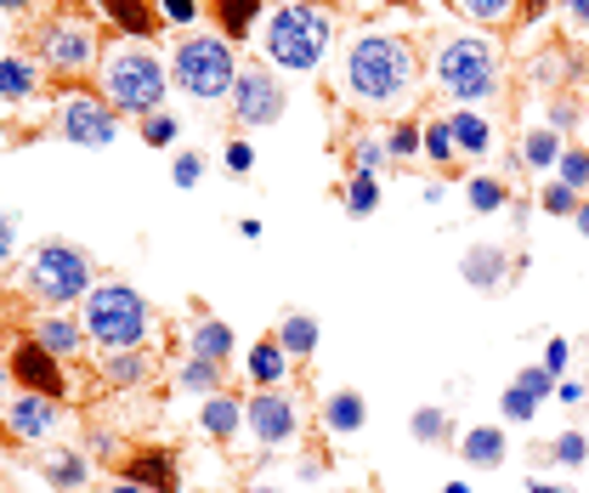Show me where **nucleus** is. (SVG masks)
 I'll return each instance as SVG.
<instances>
[{
    "label": "nucleus",
    "mask_w": 589,
    "mask_h": 493,
    "mask_svg": "<svg viewBox=\"0 0 589 493\" xmlns=\"http://www.w3.org/2000/svg\"><path fill=\"white\" fill-rule=\"evenodd\" d=\"M572 222H578V233L589 238V205H578V216H572Z\"/></svg>",
    "instance_id": "nucleus-53"
},
{
    "label": "nucleus",
    "mask_w": 589,
    "mask_h": 493,
    "mask_svg": "<svg viewBox=\"0 0 589 493\" xmlns=\"http://www.w3.org/2000/svg\"><path fill=\"white\" fill-rule=\"evenodd\" d=\"M545 12H550V0H521V23H538Z\"/></svg>",
    "instance_id": "nucleus-50"
},
{
    "label": "nucleus",
    "mask_w": 589,
    "mask_h": 493,
    "mask_svg": "<svg viewBox=\"0 0 589 493\" xmlns=\"http://www.w3.org/2000/svg\"><path fill=\"white\" fill-rule=\"evenodd\" d=\"M425 154H431L436 165H454L459 142H454V125H448V120H431V125H425Z\"/></svg>",
    "instance_id": "nucleus-32"
},
{
    "label": "nucleus",
    "mask_w": 589,
    "mask_h": 493,
    "mask_svg": "<svg viewBox=\"0 0 589 493\" xmlns=\"http://www.w3.org/2000/svg\"><path fill=\"white\" fill-rule=\"evenodd\" d=\"M29 289L40 295V301L52 307H69V301H85V295L96 289L91 284V256L74 250V244H40L34 261H29Z\"/></svg>",
    "instance_id": "nucleus-7"
},
{
    "label": "nucleus",
    "mask_w": 589,
    "mask_h": 493,
    "mask_svg": "<svg viewBox=\"0 0 589 493\" xmlns=\"http://www.w3.org/2000/svg\"><path fill=\"white\" fill-rule=\"evenodd\" d=\"M556 398H561V403H578V398H583V386H578V380H561V386H556Z\"/></svg>",
    "instance_id": "nucleus-51"
},
{
    "label": "nucleus",
    "mask_w": 589,
    "mask_h": 493,
    "mask_svg": "<svg viewBox=\"0 0 589 493\" xmlns=\"http://www.w3.org/2000/svg\"><path fill=\"white\" fill-rule=\"evenodd\" d=\"M34 340H40V347L52 352V358H74L80 340H85V329H80L74 318H45V323L34 329Z\"/></svg>",
    "instance_id": "nucleus-23"
},
{
    "label": "nucleus",
    "mask_w": 589,
    "mask_h": 493,
    "mask_svg": "<svg viewBox=\"0 0 589 493\" xmlns=\"http://www.w3.org/2000/svg\"><path fill=\"white\" fill-rule=\"evenodd\" d=\"M436 80H442V91H448V96H459V103H482V96H494L499 91L494 45L476 40V34H454L436 52Z\"/></svg>",
    "instance_id": "nucleus-5"
},
{
    "label": "nucleus",
    "mask_w": 589,
    "mask_h": 493,
    "mask_svg": "<svg viewBox=\"0 0 589 493\" xmlns=\"http://www.w3.org/2000/svg\"><path fill=\"white\" fill-rule=\"evenodd\" d=\"M385 154L391 160H409V154H425V125H397L385 136Z\"/></svg>",
    "instance_id": "nucleus-36"
},
{
    "label": "nucleus",
    "mask_w": 589,
    "mask_h": 493,
    "mask_svg": "<svg viewBox=\"0 0 589 493\" xmlns=\"http://www.w3.org/2000/svg\"><path fill=\"white\" fill-rule=\"evenodd\" d=\"M261 18V0H216V23H221V40H250Z\"/></svg>",
    "instance_id": "nucleus-21"
},
{
    "label": "nucleus",
    "mask_w": 589,
    "mask_h": 493,
    "mask_svg": "<svg viewBox=\"0 0 589 493\" xmlns=\"http://www.w3.org/2000/svg\"><path fill=\"white\" fill-rule=\"evenodd\" d=\"M29 7V0H0V12H23Z\"/></svg>",
    "instance_id": "nucleus-55"
},
{
    "label": "nucleus",
    "mask_w": 589,
    "mask_h": 493,
    "mask_svg": "<svg viewBox=\"0 0 589 493\" xmlns=\"http://www.w3.org/2000/svg\"><path fill=\"white\" fill-rule=\"evenodd\" d=\"M459 273H465V284H476V289H499V284L510 278V256L499 250V244H476V250H465Z\"/></svg>",
    "instance_id": "nucleus-14"
},
{
    "label": "nucleus",
    "mask_w": 589,
    "mask_h": 493,
    "mask_svg": "<svg viewBox=\"0 0 589 493\" xmlns=\"http://www.w3.org/2000/svg\"><path fill=\"white\" fill-rule=\"evenodd\" d=\"M232 347H238V340H232V329L221 318H199V323H193V358H210V363L227 369Z\"/></svg>",
    "instance_id": "nucleus-18"
},
{
    "label": "nucleus",
    "mask_w": 589,
    "mask_h": 493,
    "mask_svg": "<svg viewBox=\"0 0 589 493\" xmlns=\"http://www.w3.org/2000/svg\"><path fill=\"white\" fill-rule=\"evenodd\" d=\"M114 109L108 103H96V96H69V109H63V136L80 142V147H108L114 142Z\"/></svg>",
    "instance_id": "nucleus-11"
},
{
    "label": "nucleus",
    "mask_w": 589,
    "mask_h": 493,
    "mask_svg": "<svg viewBox=\"0 0 589 493\" xmlns=\"http://www.w3.org/2000/svg\"><path fill=\"white\" fill-rule=\"evenodd\" d=\"M538 205H545L550 216H578V205H583V199H578V193H572L567 182H545V193H538Z\"/></svg>",
    "instance_id": "nucleus-37"
},
{
    "label": "nucleus",
    "mask_w": 589,
    "mask_h": 493,
    "mask_svg": "<svg viewBox=\"0 0 589 493\" xmlns=\"http://www.w3.org/2000/svg\"><path fill=\"white\" fill-rule=\"evenodd\" d=\"M363 420H369V409H363L358 391H334V398L323 403V425H329L334 436H352V431H363Z\"/></svg>",
    "instance_id": "nucleus-20"
},
{
    "label": "nucleus",
    "mask_w": 589,
    "mask_h": 493,
    "mask_svg": "<svg viewBox=\"0 0 589 493\" xmlns=\"http://www.w3.org/2000/svg\"><path fill=\"white\" fill-rule=\"evenodd\" d=\"M516 386H521V391H533V398H538V403H545V398H556V374H550L545 363H533V369H521V374H516Z\"/></svg>",
    "instance_id": "nucleus-42"
},
{
    "label": "nucleus",
    "mask_w": 589,
    "mask_h": 493,
    "mask_svg": "<svg viewBox=\"0 0 589 493\" xmlns=\"http://www.w3.org/2000/svg\"><path fill=\"white\" fill-rule=\"evenodd\" d=\"M103 85H108L114 114H142V120H147V114H159V103H165V69H159L154 52H142V45L108 58Z\"/></svg>",
    "instance_id": "nucleus-6"
},
{
    "label": "nucleus",
    "mask_w": 589,
    "mask_h": 493,
    "mask_svg": "<svg viewBox=\"0 0 589 493\" xmlns=\"http://www.w3.org/2000/svg\"><path fill=\"white\" fill-rule=\"evenodd\" d=\"M103 380H108V386H136V380H147V352H142V347L108 352V358H103Z\"/></svg>",
    "instance_id": "nucleus-26"
},
{
    "label": "nucleus",
    "mask_w": 589,
    "mask_h": 493,
    "mask_svg": "<svg viewBox=\"0 0 589 493\" xmlns=\"http://www.w3.org/2000/svg\"><path fill=\"white\" fill-rule=\"evenodd\" d=\"M414 80H420L414 45L397 34H363L347 58V91L363 109H403L414 96Z\"/></svg>",
    "instance_id": "nucleus-1"
},
{
    "label": "nucleus",
    "mask_w": 589,
    "mask_h": 493,
    "mask_svg": "<svg viewBox=\"0 0 589 493\" xmlns=\"http://www.w3.org/2000/svg\"><path fill=\"white\" fill-rule=\"evenodd\" d=\"M250 493H278V487H250Z\"/></svg>",
    "instance_id": "nucleus-59"
},
{
    "label": "nucleus",
    "mask_w": 589,
    "mask_h": 493,
    "mask_svg": "<svg viewBox=\"0 0 589 493\" xmlns=\"http://www.w3.org/2000/svg\"><path fill=\"white\" fill-rule=\"evenodd\" d=\"M572 125H578V109L572 103H556L550 109V131H572Z\"/></svg>",
    "instance_id": "nucleus-49"
},
{
    "label": "nucleus",
    "mask_w": 589,
    "mask_h": 493,
    "mask_svg": "<svg viewBox=\"0 0 589 493\" xmlns=\"http://www.w3.org/2000/svg\"><path fill=\"white\" fill-rule=\"evenodd\" d=\"M561 147H567V142H561V131H550V125H545V131H527V142H521V160H527L533 171H556Z\"/></svg>",
    "instance_id": "nucleus-25"
},
{
    "label": "nucleus",
    "mask_w": 589,
    "mask_h": 493,
    "mask_svg": "<svg viewBox=\"0 0 589 493\" xmlns=\"http://www.w3.org/2000/svg\"><path fill=\"white\" fill-rule=\"evenodd\" d=\"M12 250H18V227H12V216L0 210V267L12 261Z\"/></svg>",
    "instance_id": "nucleus-47"
},
{
    "label": "nucleus",
    "mask_w": 589,
    "mask_h": 493,
    "mask_svg": "<svg viewBox=\"0 0 589 493\" xmlns=\"http://www.w3.org/2000/svg\"><path fill=\"white\" fill-rule=\"evenodd\" d=\"M34 85L40 80H34V63L29 58H7V63H0V96H7V103H23Z\"/></svg>",
    "instance_id": "nucleus-28"
},
{
    "label": "nucleus",
    "mask_w": 589,
    "mask_h": 493,
    "mask_svg": "<svg viewBox=\"0 0 589 493\" xmlns=\"http://www.w3.org/2000/svg\"><path fill=\"white\" fill-rule=\"evenodd\" d=\"M556 182H567L572 193H589V147H561V160H556Z\"/></svg>",
    "instance_id": "nucleus-31"
},
{
    "label": "nucleus",
    "mask_w": 589,
    "mask_h": 493,
    "mask_svg": "<svg viewBox=\"0 0 589 493\" xmlns=\"http://www.w3.org/2000/svg\"><path fill=\"white\" fill-rule=\"evenodd\" d=\"M550 460H556V465H567V471H572V465H583V460H589V436H583V431H561V436L550 442Z\"/></svg>",
    "instance_id": "nucleus-35"
},
{
    "label": "nucleus",
    "mask_w": 589,
    "mask_h": 493,
    "mask_svg": "<svg viewBox=\"0 0 589 493\" xmlns=\"http://www.w3.org/2000/svg\"><path fill=\"white\" fill-rule=\"evenodd\" d=\"M465 199H471V210H505V205H510V193H505L494 176H471Z\"/></svg>",
    "instance_id": "nucleus-33"
},
{
    "label": "nucleus",
    "mask_w": 589,
    "mask_h": 493,
    "mask_svg": "<svg viewBox=\"0 0 589 493\" xmlns=\"http://www.w3.org/2000/svg\"><path fill=\"white\" fill-rule=\"evenodd\" d=\"M380 160H385V142H374V136H363V142L352 147V165H358V171H374Z\"/></svg>",
    "instance_id": "nucleus-44"
},
{
    "label": "nucleus",
    "mask_w": 589,
    "mask_h": 493,
    "mask_svg": "<svg viewBox=\"0 0 589 493\" xmlns=\"http://www.w3.org/2000/svg\"><path fill=\"white\" fill-rule=\"evenodd\" d=\"M409 431H414V442H442V436H448V414H442V409H414Z\"/></svg>",
    "instance_id": "nucleus-38"
},
{
    "label": "nucleus",
    "mask_w": 589,
    "mask_h": 493,
    "mask_svg": "<svg viewBox=\"0 0 589 493\" xmlns=\"http://www.w3.org/2000/svg\"><path fill=\"white\" fill-rule=\"evenodd\" d=\"M250 374H256L261 386H278V380L289 374V352L278 347V335H272V340H261V347L250 352Z\"/></svg>",
    "instance_id": "nucleus-27"
},
{
    "label": "nucleus",
    "mask_w": 589,
    "mask_h": 493,
    "mask_svg": "<svg viewBox=\"0 0 589 493\" xmlns=\"http://www.w3.org/2000/svg\"><path fill=\"white\" fill-rule=\"evenodd\" d=\"M567 12H572V18H578V23L589 29V0H567Z\"/></svg>",
    "instance_id": "nucleus-52"
},
{
    "label": "nucleus",
    "mask_w": 589,
    "mask_h": 493,
    "mask_svg": "<svg viewBox=\"0 0 589 493\" xmlns=\"http://www.w3.org/2000/svg\"><path fill=\"white\" fill-rule=\"evenodd\" d=\"M459 460L476 465V471H499L505 465V431L499 425H471L459 436Z\"/></svg>",
    "instance_id": "nucleus-15"
},
{
    "label": "nucleus",
    "mask_w": 589,
    "mask_h": 493,
    "mask_svg": "<svg viewBox=\"0 0 589 493\" xmlns=\"http://www.w3.org/2000/svg\"><path fill=\"white\" fill-rule=\"evenodd\" d=\"M170 74L187 96H199V103H216V96H232V45L216 40V34H182L176 40V58H170Z\"/></svg>",
    "instance_id": "nucleus-4"
},
{
    "label": "nucleus",
    "mask_w": 589,
    "mask_h": 493,
    "mask_svg": "<svg viewBox=\"0 0 589 493\" xmlns=\"http://www.w3.org/2000/svg\"><path fill=\"white\" fill-rule=\"evenodd\" d=\"M147 301L131 289V284H96L85 295V335L91 340H103L108 352H131L142 347V335H147Z\"/></svg>",
    "instance_id": "nucleus-3"
},
{
    "label": "nucleus",
    "mask_w": 589,
    "mask_h": 493,
    "mask_svg": "<svg viewBox=\"0 0 589 493\" xmlns=\"http://www.w3.org/2000/svg\"><path fill=\"white\" fill-rule=\"evenodd\" d=\"M499 414L510 420V425H527L533 414H538V398H533V391H521L516 380L505 386V398H499Z\"/></svg>",
    "instance_id": "nucleus-34"
},
{
    "label": "nucleus",
    "mask_w": 589,
    "mask_h": 493,
    "mask_svg": "<svg viewBox=\"0 0 589 493\" xmlns=\"http://www.w3.org/2000/svg\"><path fill=\"white\" fill-rule=\"evenodd\" d=\"M114 493H142V487H136V482H120V487H114Z\"/></svg>",
    "instance_id": "nucleus-56"
},
{
    "label": "nucleus",
    "mask_w": 589,
    "mask_h": 493,
    "mask_svg": "<svg viewBox=\"0 0 589 493\" xmlns=\"http://www.w3.org/2000/svg\"><path fill=\"white\" fill-rule=\"evenodd\" d=\"M45 58H52L63 74H80L96 58V40H91L85 23H52L45 29Z\"/></svg>",
    "instance_id": "nucleus-12"
},
{
    "label": "nucleus",
    "mask_w": 589,
    "mask_h": 493,
    "mask_svg": "<svg viewBox=\"0 0 589 493\" xmlns=\"http://www.w3.org/2000/svg\"><path fill=\"white\" fill-rule=\"evenodd\" d=\"M323 45H329V18L318 7H307V0H283V7L267 18V58L289 74L318 69Z\"/></svg>",
    "instance_id": "nucleus-2"
},
{
    "label": "nucleus",
    "mask_w": 589,
    "mask_h": 493,
    "mask_svg": "<svg viewBox=\"0 0 589 493\" xmlns=\"http://www.w3.org/2000/svg\"><path fill=\"white\" fill-rule=\"evenodd\" d=\"M199 176H205V160H199V154H182V160H176V171H170V182H176V187H199Z\"/></svg>",
    "instance_id": "nucleus-43"
},
{
    "label": "nucleus",
    "mask_w": 589,
    "mask_h": 493,
    "mask_svg": "<svg viewBox=\"0 0 589 493\" xmlns=\"http://www.w3.org/2000/svg\"><path fill=\"white\" fill-rule=\"evenodd\" d=\"M7 420H12L18 436H45V431H52V420H58V409H52V398H34V391H23L18 403H7Z\"/></svg>",
    "instance_id": "nucleus-17"
},
{
    "label": "nucleus",
    "mask_w": 589,
    "mask_h": 493,
    "mask_svg": "<svg viewBox=\"0 0 589 493\" xmlns=\"http://www.w3.org/2000/svg\"><path fill=\"white\" fill-rule=\"evenodd\" d=\"M448 125H454V142H459V154H476V160H482L487 147H494V125H487V120H482L476 109H459V114H454Z\"/></svg>",
    "instance_id": "nucleus-22"
},
{
    "label": "nucleus",
    "mask_w": 589,
    "mask_h": 493,
    "mask_svg": "<svg viewBox=\"0 0 589 493\" xmlns=\"http://www.w3.org/2000/svg\"><path fill=\"white\" fill-rule=\"evenodd\" d=\"M103 12L114 18V29H125L131 40H147L159 29V12L147 7V0H103Z\"/></svg>",
    "instance_id": "nucleus-19"
},
{
    "label": "nucleus",
    "mask_w": 589,
    "mask_h": 493,
    "mask_svg": "<svg viewBox=\"0 0 589 493\" xmlns=\"http://www.w3.org/2000/svg\"><path fill=\"white\" fill-rule=\"evenodd\" d=\"M459 12H471L476 23H505L516 12V0H459Z\"/></svg>",
    "instance_id": "nucleus-41"
},
{
    "label": "nucleus",
    "mask_w": 589,
    "mask_h": 493,
    "mask_svg": "<svg viewBox=\"0 0 589 493\" xmlns=\"http://www.w3.org/2000/svg\"><path fill=\"white\" fill-rule=\"evenodd\" d=\"M199 425H205V436L232 442V436H238V425H244V403H238V398H227V391H216V398H205V403H199Z\"/></svg>",
    "instance_id": "nucleus-16"
},
{
    "label": "nucleus",
    "mask_w": 589,
    "mask_h": 493,
    "mask_svg": "<svg viewBox=\"0 0 589 493\" xmlns=\"http://www.w3.org/2000/svg\"><path fill=\"white\" fill-rule=\"evenodd\" d=\"M244 420H250L256 442H267V449H278V442H289L294 431H301V414H294V403L283 398V391H256V398L244 403Z\"/></svg>",
    "instance_id": "nucleus-10"
},
{
    "label": "nucleus",
    "mask_w": 589,
    "mask_h": 493,
    "mask_svg": "<svg viewBox=\"0 0 589 493\" xmlns=\"http://www.w3.org/2000/svg\"><path fill=\"white\" fill-rule=\"evenodd\" d=\"M391 7H414V0H391Z\"/></svg>",
    "instance_id": "nucleus-58"
},
{
    "label": "nucleus",
    "mask_w": 589,
    "mask_h": 493,
    "mask_svg": "<svg viewBox=\"0 0 589 493\" xmlns=\"http://www.w3.org/2000/svg\"><path fill=\"white\" fill-rule=\"evenodd\" d=\"M176 131H182V125H176L165 109L142 120V142H147V147H170V142H176Z\"/></svg>",
    "instance_id": "nucleus-40"
},
{
    "label": "nucleus",
    "mask_w": 589,
    "mask_h": 493,
    "mask_svg": "<svg viewBox=\"0 0 589 493\" xmlns=\"http://www.w3.org/2000/svg\"><path fill=\"white\" fill-rule=\"evenodd\" d=\"M232 114H238V125H250V131L278 125L283 120V85L267 69H244L232 80Z\"/></svg>",
    "instance_id": "nucleus-8"
},
{
    "label": "nucleus",
    "mask_w": 589,
    "mask_h": 493,
    "mask_svg": "<svg viewBox=\"0 0 589 493\" xmlns=\"http://www.w3.org/2000/svg\"><path fill=\"white\" fill-rule=\"evenodd\" d=\"M125 482H136L142 493H182V476H176V460L165 449H136L125 460Z\"/></svg>",
    "instance_id": "nucleus-13"
},
{
    "label": "nucleus",
    "mask_w": 589,
    "mask_h": 493,
    "mask_svg": "<svg viewBox=\"0 0 589 493\" xmlns=\"http://www.w3.org/2000/svg\"><path fill=\"white\" fill-rule=\"evenodd\" d=\"M45 482H52V487H80V482H85V460H80V454L52 460V465H45Z\"/></svg>",
    "instance_id": "nucleus-39"
},
{
    "label": "nucleus",
    "mask_w": 589,
    "mask_h": 493,
    "mask_svg": "<svg viewBox=\"0 0 589 493\" xmlns=\"http://www.w3.org/2000/svg\"><path fill=\"white\" fill-rule=\"evenodd\" d=\"M250 165H256V147H250V142H227V171H238V176H244Z\"/></svg>",
    "instance_id": "nucleus-45"
},
{
    "label": "nucleus",
    "mask_w": 589,
    "mask_h": 493,
    "mask_svg": "<svg viewBox=\"0 0 589 493\" xmlns=\"http://www.w3.org/2000/svg\"><path fill=\"white\" fill-rule=\"evenodd\" d=\"M380 205V176L374 171H352V182H347V210L352 216H369Z\"/></svg>",
    "instance_id": "nucleus-30"
},
{
    "label": "nucleus",
    "mask_w": 589,
    "mask_h": 493,
    "mask_svg": "<svg viewBox=\"0 0 589 493\" xmlns=\"http://www.w3.org/2000/svg\"><path fill=\"white\" fill-rule=\"evenodd\" d=\"M7 369H12V380H18L23 391H34V398H52V403L63 398V386H69V380H63V358H52L34 335L12 347V363H7Z\"/></svg>",
    "instance_id": "nucleus-9"
},
{
    "label": "nucleus",
    "mask_w": 589,
    "mask_h": 493,
    "mask_svg": "<svg viewBox=\"0 0 589 493\" xmlns=\"http://www.w3.org/2000/svg\"><path fill=\"white\" fill-rule=\"evenodd\" d=\"M159 12L170 23H193V18H199V0H159Z\"/></svg>",
    "instance_id": "nucleus-46"
},
{
    "label": "nucleus",
    "mask_w": 589,
    "mask_h": 493,
    "mask_svg": "<svg viewBox=\"0 0 589 493\" xmlns=\"http://www.w3.org/2000/svg\"><path fill=\"white\" fill-rule=\"evenodd\" d=\"M7 374H12V369H0V391H7Z\"/></svg>",
    "instance_id": "nucleus-57"
},
{
    "label": "nucleus",
    "mask_w": 589,
    "mask_h": 493,
    "mask_svg": "<svg viewBox=\"0 0 589 493\" xmlns=\"http://www.w3.org/2000/svg\"><path fill=\"white\" fill-rule=\"evenodd\" d=\"M527 493H567V487H556V482H533Z\"/></svg>",
    "instance_id": "nucleus-54"
},
{
    "label": "nucleus",
    "mask_w": 589,
    "mask_h": 493,
    "mask_svg": "<svg viewBox=\"0 0 589 493\" xmlns=\"http://www.w3.org/2000/svg\"><path fill=\"white\" fill-rule=\"evenodd\" d=\"M567 358H572V352H567V340L556 335V340H550V352H545V369H550V374H567Z\"/></svg>",
    "instance_id": "nucleus-48"
},
{
    "label": "nucleus",
    "mask_w": 589,
    "mask_h": 493,
    "mask_svg": "<svg viewBox=\"0 0 589 493\" xmlns=\"http://www.w3.org/2000/svg\"><path fill=\"white\" fill-rule=\"evenodd\" d=\"M182 386H187V391H199V398H216V391H221V363H210V358H187V363H182Z\"/></svg>",
    "instance_id": "nucleus-29"
},
{
    "label": "nucleus",
    "mask_w": 589,
    "mask_h": 493,
    "mask_svg": "<svg viewBox=\"0 0 589 493\" xmlns=\"http://www.w3.org/2000/svg\"><path fill=\"white\" fill-rule=\"evenodd\" d=\"M278 347H283L289 358H312V352H318V323H312L307 312H289L283 329H278Z\"/></svg>",
    "instance_id": "nucleus-24"
}]
</instances>
